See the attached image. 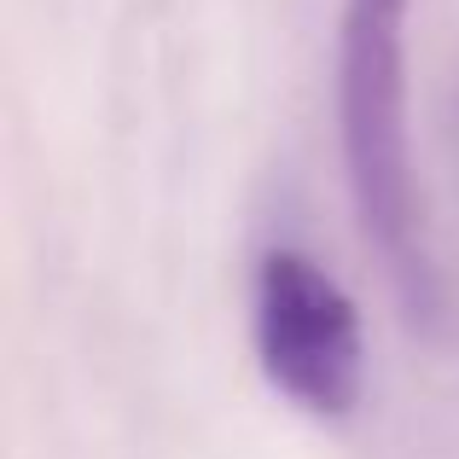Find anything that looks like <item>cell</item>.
<instances>
[{"label":"cell","mask_w":459,"mask_h":459,"mask_svg":"<svg viewBox=\"0 0 459 459\" xmlns=\"http://www.w3.org/2000/svg\"><path fill=\"white\" fill-rule=\"evenodd\" d=\"M407 0H343L337 30V134L360 233L384 256L413 320L437 314V268L419 227L407 157Z\"/></svg>","instance_id":"obj_1"},{"label":"cell","mask_w":459,"mask_h":459,"mask_svg":"<svg viewBox=\"0 0 459 459\" xmlns=\"http://www.w3.org/2000/svg\"><path fill=\"white\" fill-rule=\"evenodd\" d=\"M262 378L308 419H349L367 390V343L349 291L303 250H268L250 291Z\"/></svg>","instance_id":"obj_2"}]
</instances>
